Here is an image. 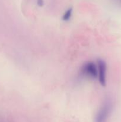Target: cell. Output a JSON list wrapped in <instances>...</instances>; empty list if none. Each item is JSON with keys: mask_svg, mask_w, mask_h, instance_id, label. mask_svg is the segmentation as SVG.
<instances>
[{"mask_svg": "<svg viewBox=\"0 0 121 122\" xmlns=\"http://www.w3.org/2000/svg\"><path fill=\"white\" fill-rule=\"evenodd\" d=\"M113 108L112 102L106 99L102 103L96 114L94 122H107Z\"/></svg>", "mask_w": 121, "mask_h": 122, "instance_id": "obj_1", "label": "cell"}, {"mask_svg": "<svg viewBox=\"0 0 121 122\" xmlns=\"http://www.w3.org/2000/svg\"><path fill=\"white\" fill-rule=\"evenodd\" d=\"M81 73L85 77L91 79H97V64L93 61H88L84 63L81 68Z\"/></svg>", "mask_w": 121, "mask_h": 122, "instance_id": "obj_2", "label": "cell"}, {"mask_svg": "<svg viewBox=\"0 0 121 122\" xmlns=\"http://www.w3.org/2000/svg\"><path fill=\"white\" fill-rule=\"evenodd\" d=\"M97 79L102 86L104 87L106 85V72L107 64L104 60L98 58L97 60Z\"/></svg>", "mask_w": 121, "mask_h": 122, "instance_id": "obj_3", "label": "cell"}, {"mask_svg": "<svg viewBox=\"0 0 121 122\" xmlns=\"http://www.w3.org/2000/svg\"><path fill=\"white\" fill-rule=\"evenodd\" d=\"M73 13V8L72 7L68 8L62 16V20L64 21H68L71 19Z\"/></svg>", "mask_w": 121, "mask_h": 122, "instance_id": "obj_4", "label": "cell"}, {"mask_svg": "<svg viewBox=\"0 0 121 122\" xmlns=\"http://www.w3.org/2000/svg\"><path fill=\"white\" fill-rule=\"evenodd\" d=\"M37 4L39 7H42L44 5V1L43 0H37Z\"/></svg>", "mask_w": 121, "mask_h": 122, "instance_id": "obj_5", "label": "cell"}, {"mask_svg": "<svg viewBox=\"0 0 121 122\" xmlns=\"http://www.w3.org/2000/svg\"><path fill=\"white\" fill-rule=\"evenodd\" d=\"M119 1H120V2H121V0H119Z\"/></svg>", "mask_w": 121, "mask_h": 122, "instance_id": "obj_6", "label": "cell"}]
</instances>
